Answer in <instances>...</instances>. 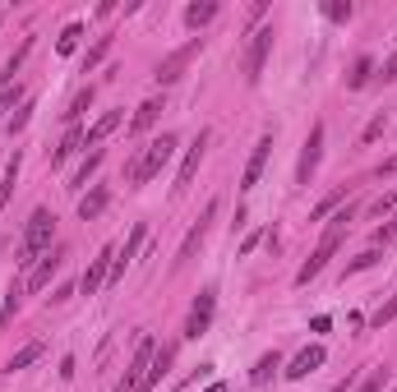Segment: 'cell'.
I'll use <instances>...</instances> for the list:
<instances>
[{
	"instance_id": "33",
	"label": "cell",
	"mask_w": 397,
	"mask_h": 392,
	"mask_svg": "<svg viewBox=\"0 0 397 392\" xmlns=\"http://www.w3.org/2000/svg\"><path fill=\"white\" fill-rule=\"evenodd\" d=\"M14 314H19V282H10V296H5V305H0V323H10Z\"/></svg>"
},
{
	"instance_id": "28",
	"label": "cell",
	"mask_w": 397,
	"mask_h": 392,
	"mask_svg": "<svg viewBox=\"0 0 397 392\" xmlns=\"http://www.w3.org/2000/svg\"><path fill=\"white\" fill-rule=\"evenodd\" d=\"M79 148H83V130H79V125H70V134H65V143H61V148L51 152V162L61 166V162H65V157H74V152H79Z\"/></svg>"
},
{
	"instance_id": "26",
	"label": "cell",
	"mask_w": 397,
	"mask_h": 392,
	"mask_svg": "<svg viewBox=\"0 0 397 392\" xmlns=\"http://www.w3.org/2000/svg\"><path fill=\"white\" fill-rule=\"evenodd\" d=\"M374 263H383V249H379V245H369L365 254H356L352 263H347V272H342V277H356V272H369Z\"/></svg>"
},
{
	"instance_id": "43",
	"label": "cell",
	"mask_w": 397,
	"mask_h": 392,
	"mask_svg": "<svg viewBox=\"0 0 397 392\" xmlns=\"http://www.w3.org/2000/svg\"><path fill=\"white\" fill-rule=\"evenodd\" d=\"M347 388H352V378H347V383H342V388H337V392H347Z\"/></svg>"
},
{
	"instance_id": "11",
	"label": "cell",
	"mask_w": 397,
	"mask_h": 392,
	"mask_svg": "<svg viewBox=\"0 0 397 392\" xmlns=\"http://www.w3.org/2000/svg\"><path fill=\"white\" fill-rule=\"evenodd\" d=\"M208 130H198V138L185 148V162H181V171H176V185H171V194H185L190 185H194V171H198V162H203V152H208Z\"/></svg>"
},
{
	"instance_id": "23",
	"label": "cell",
	"mask_w": 397,
	"mask_h": 392,
	"mask_svg": "<svg viewBox=\"0 0 397 392\" xmlns=\"http://www.w3.org/2000/svg\"><path fill=\"white\" fill-rule=\"evenodd\" d=\"M42 351H46V342H28V347H19L14 355H10V364H5V369H10V374H14V369H28L32 360H42Z\"/></svg>"
},
{
	"instance_id": "14",
	"label": "cell",
	"mask_w": 397,
	"mask_h": 392,
	"mask_svg": "<svg viewBox=\"0 0 397 392\" xmlns=\"http://www.w3.org/2000/svg\"><path fill=\"white\" fill-rule=\"evenodd\" d=\"M323 360H328V351H323V347H305L301 355H296V360H291L287 378H291V383H296V378H309L314 369H323Z\"/></svg>"
},
{
	"instance_id": "32",
	"label": "cell",
	"mask_w": 397,
	"mask_h": 392,
	"mask_svg": "<svg viewBox=\"0 0 397 392\" xmlns=\"http://www.w3.org/2000/svg\"><path fill=\"white\" fill-rule=\"evenodd\" d=\"M393 208H397V185H393V189H383V198H374V203H369V212H374V217H388Z\"/></svg>"
},
{
	"instance_id": "6",
	"label": "cell",
	"mask_w": 397,
	"mask_h": 392,
	"mask_svg": "<svg viewBox=\"0 0 397 392\" xmlns=\"http://www.w3.org/2000/svg\"><path fill=\"white\" fill-rule=\"evenodd\" d=\"M323 121L309 125V134H305V148H301V162H296V185H309L314 180V171H319V157H323Z\"/></svg>"
},
{
	"instance_id": "45",
	"label": "cell",
	"mask_w": 397,
	"mask_h": 392,
	"mask_svg": "<svg viewBox=\"0 0 397 392\" xmlns=\"http://www.w3.org/2000/svg\"><path fill=\"white\" fill-rule=\"evenodd\" d=\"M393 392H397V388H393Z\"/></svg>"
},
{
	"instance_id": "16",
	"label": "cell",
	"mask_w": 397,
	"mask_h": 392,
	"mask_svg": "<svg viewBox=\"0 0 397 392\" xmlns=\"http://www.w3.org/2000/svg\"><path fill=\"white\" fill-rule=\"evenodd\" d=\"M217 14H222V5H217V0H194V5L185 10V28L203 32V28H208V23L217 19Z\"/></svg>"
},
{
	"instance_id": "36",
	"label": "cell",
	"mask_w": 397,
	"mask_h": 392,
	"mask_svg": "<svg viewBox=\"0 0 397 392\" xmlns=\"http://www.w3.org/2000/svg\"><path fill=\"white\" fill-rule=\"evenodd\" d=\"M393 318H397V296H393V300H388V305H379L369 323H374V328H383V323H393Z\"/></svg>"
},
{
	"instance_id": "42",
	"label": "cell",
	"mask_w": 397,
	"mask_h": 392,
	"mask_svg": "<svg viewBox=\"0 0 397 392\" xmlns=\"http://www.w3.org/2000/svg\"><path fill=\"white\" fill-rule=\"evenodd\" d=\"M203 392H227V383H222V378H213V383H208Z\"/></svg>"
},
{
	"instance_id": "29",
	"label": "cell",
	"mask_w": 397,
	"mask_h": 392,
	"mask_svg": "<svg viewBox=\"0 0 397 392\" xmlns=\"http://www.w3.org/2000/svg\"><path fill=\"white\" fill-rule=\"evenodd\" d=\"M97 166H102V148H92L88 157H83V166L74 171V185H70V189H83V185H88V176L97 171Z\"/></svg>"
},
{
	"instance_id": "44",
	"label": "cell",
	"mask_w": 397,
	"mask_h": 392,
	"mask_svg": "<svg viewBox=\"0 0 397 392\" xmlns=\"http://www.w3.org/2000/svg\"><path fill=\"white\" fill-rule=\"evenodd\" d=\"M0 23H5V14H0Z\"/></svg>"
},
{
	"instance_id": "30",
	"label": "cell",
	"mask_w": 397,
	"mask_h": 392,
	"mask_svg": "<svg viewBox=\"0 0 397 392\" xmlns=\"http://www.w3.org/2000/svg\"><path fill=\"white\" fill-rule=\"evenodd\" d=\"M79 37H83V23H65V32H61V42H56V51H61V56H74Z\"/></svg>"
},
{
	"instance_id": "21",
	"label": "cell",
	"mask_w": 397,
	"mask_h": 392,
	"mask_svg": "<svg viewBox=\"0 0 397 392\" xmlns=\"http://www.w3.org/2000/svg\"><path fill=\"white\" fill-rule=\"evenodd\" d=\"M19 166H23V152L14 148V157L5 162V185H0V208H5V203L14 198V185H19Z\"/></svg>"
},
{
	"instance_id": "20",
	"label": "cell",
	"mask_w": 397,
	"mask_h": 392,
	"mask_svg": "<svg viewBox=\"0 0 397 392\" xmlns=\"http://www.w3.org/2000/svg\"><path fill=\"white\" fill-rule=\"evenodd\" d=\"M277 369H282V351H263V355H259V364L250 369V383H254V388H263V383H273V374H277Z\"/></svg>"
},
{
	"instance_id": "9",
	"label": "cell",
	"mask_w": 397,
	"mask_h": 392,
	"mask_svg": "<svg viewBox=\"0 0 397 392\" xmlns=\"http://www.w3.org/2000/svg\"><path fill=\"white\" fill-rule=\"evenodd\" d=\"M198 51H203V37H190V42H185V46H176V51H171L167 61L157 65V74H153V79H157V83H162V88H171V83H176V79L185 74V65L194 61Z\"/></svg>"
},
{
	"instance_id": "18",
	"label": "cell",
	"mask_w": 397,
	"mask_h": 392,
	"mask_svg": "<svg viewBox=\"0 0 397 392\" xmlns=\"http://www.w3.org/2000/svg\"><path fill=\"white\" fill-rule=\"evenodd\" d=\"M107 203H111V189H107V185H92L88 194L79 198V217L92 222V217H102V212H107Z\"/></svg>"
},
{
	"instance_id": "15",
	"label": "cell",
	"mask_w": 397,
	"mask_h": 392,
	"mask_svg": "<svg viewBox=\"0 0 397 392\" xmlns=\"http://www.w3.org/2000/svg\"><path fill=\"white\" fill-rule=\"evenodd\" d=\"M121 125H125V111H107V116L92 125V130H83V148H102V138L116 134Z\"/></svg>"
},
{
	"instance_id": "7",
	"label": "cell",
	"mask_w": 397,
	"mask_h": 392,
	"mask_svg": "<svg viewBox=\"0 0 397 392\" xmlns=\"http://www.w3.org/2000/svg\"><path fill=\"white\" fill-rule=\"evenodd\" d=\"M213 314H217V291H213V287H203V291H198V300L190 305V318H185V337H190V342H198L203 332L213 328Z\"/></svg>"
},
{
	"instance_id": "5",
	"label": "cell",
	"mask_w": 397,
	"mask_h": 392,
	"mask_svg": "<svg viewBox=\"0 0 397 392\" xmlns=\"http://www.w3.org/2000/svg\"><path fill=\"white\" fill-rule=\"evenodd\" d=\"M268 56H273V28H254L250 32V46H245V83L254 88L263 79V65H268Z\"/></svg>"
},
{
	"instance_id": "4",
	"label": "cell",
	"mask_w": 397,
	"mask_h": 392,
	"mask_svg": "<svg viewBox=\"0 0 397 392\" xmlns=\"http://www.w3.org/2000/svg\"><path fill=\"white\" fill-rule=\"evenodd\" d=\"M153 355H157V342L148 337V332H139V347H134V355H130V364H125L121 388H116V392H139V388H143V378H148V364H153Z\"/></svg>"
},
{
	"instance_id": "1",
	"label": "cell",
	"mask_w": 397,
	"mask_h": 392,
	"mask_svg": "<svg viewBox=\"0 0 397 392\" xmlns=\"http://www.w3.org/2000/svg\"><path fill=\"white\" fill-rule=\"evenodd\" d=\"M356 212H360V203H347V208L337 212L333 222H328V231H323L319 236V245H314V254L305 258V263H301V272H296V287H309V282H314V277H319L323 268H328V258L337 254V249H342V236H347V227H352V217Z\"/></svg>"
},
{
	"instance_id": "38",
	"label": "cell",
	"mask_w": 397,
	"mask_h": 392,
	"mask_svg": "<svg viewBox=\"0 0 397 392\" xmlns=\"http://www.w3.org/2000/svg\"><path fill=\"white\" fill-rule=\"evenodd\" d=\"M28 116H32V102H23V106L14 111V116H10V134H19V130L28 125Z\"/></svg>"
},
{
	"instance_id": "40",
	"label": "cell",
	"mask_w": 397,
	"mask_h": 392,
	"mask_svg": "<svg viewBox=\"0 0 397 392\" xmlns=\"http://www.w3.org/2000/svg\"><path fill=\"white\" fill-rule=\"evenodd\" d=\"M393 176H397V157H388V162L379 166V180H393Z\"/></svg>"
},
{
	"instance_id": "10",
	"label": "cell",
	"mask_w": 397,
	"mask_h": 392,
	"mask_svg": "<svg viewBox=\"0 0 397 392\" xmlns=\"http://www.w3.org/2000/svg\"><path fill=\"white\" fill-rule=\"evenodd\" d=\"M111 263H116V245H102L97 258H88V272L79 277V291H83V296H97V291L111 282Z\"/></svg>"
},
{
	"instance_id": "17",
	"label": "cell",
	"mask_w": 397,
	"mask_h": 392,
	"mask_svg": "<svg viewBox=\"0 0 397 392\" xmlns=\"http://www.w3.org/2000/svg\"><path fill=\"white\" fill-rule=\"evenodd\" d=\"M162 111H167V97H148V102L134 111V121H130V134H143V130H153Z\"/></svg>"
},
{
	"instance_id": "35",
	"label": "cell",
	"mask_w": 397,
	"mask_h": 392,
	"mask_svg": "<svg viewBox=\"0 0 397 392\" xmlns=\"http://www.w3.org/2000/svg\"><path fill=\"white\" fill-rule=\"evenodd\" d=\"M383 130H388V116L379 111V116H374V121L365 125V134H360V143H374V138H383Z\"/></svg>"
},
{
	"instance_id": "39",
	"label": "cell",
	"mask_w": 397,
	"mask_h": 392,
	"mask_svg": "<svg viewBox=\"0 0 397 392\" xmlns=\"http://www.w3.org/2000/svg\"><path fill=\"white\" fill-rule=\"evenodd\" d=\"M379 79H383V83H393V79H397V56H388V61H383Z\"/></svg>"
},
{
	"instance_id": "37",
	"label": "cell",
	"mask_w": 397,
	"mask_h": 392,
	"mask_svg": "<svg viewBox=\"0 0 397 392\" xmlns=\"http://www.w3.org/2000/svg\"><path fill=\"white\" fill-rule=\"evenodd\" d=\"M383 383H388V369H374V374H369L356 392H383Z\"/></svg>"
},
{
	"instance_id": "3",
	"label": "cell",
	"mask_w": 397,
	"mask_h": 392,
	"mask_svg": "<svg viewBox=\"0 0 397 392\" xmlns=\"http://www.w3.org/2000/svg\"><path fill=\"white\" fill-rule=\"evenodd\" d=\"M176 143H181L176 134H157L153 143H148V148H143V152L134 157V166H130V185H148L153 176H162V166L171 162Z\"/></svg>"
},
{
	"instance_id": "41",
	"label": "cell",
	"mask_w": 397,
	"mask_h": 392,
	"mask_svg": "<svg viewBox=\"0 0 397 392\" xmlns=\"http://www.w3.org/2000/svg\"><path fill=\"white\" fill-rule=\"evenodd\" d=\"M70 296H74V287L65 282V287H56V296H51V305H65V300H70Z\"/></svg>"
},
{
	"instance_id": "19",
	"label": "cell",
	"mask_w": 397,
	"mask_h": 392,
	"mask_svg": "<svg viewBox=\"0 0 397 392\" xmlns=\"http://www.w3.org/2000/svg\"><path fill=\"white\" fill-rule=\"evenodd\" d=\"M171 360H176V347H157V355H153V364H148V378H143V388L139 392H148V388H157L162 378H167V369H171Z\"/></svg>"
},
{
	"instance_id": "25",
	"label": "cell",
	"mask_w": 397,
	"mask_h": 392,
	"mask_svg": "<svg viewBox=\"0 0 397 392\" xmlns=\"http://www.w3.org/2000/svg\"><path fill=\"white\" fill-rule=\"evenodd\" d=\"M369 79H374V61H369V56H356V65H352V74H347V88H365Z\"/></svg>"
},
{
	"instance_id": "27",
	"label": "cell",
	"mask_w": 397,
	"mask_h": 392,
	"mask_svg": "<svg viewBox=\"0 0 397 392\" xmlns=\"http://www.w3.org/2000/svg\"><path fill=\"white\" fill-rule=\"evenodd\" d=\"M111 42H116L111 32H107V37H97V42H92V51L83 56V74H92V70H97V65H102V61L111 56Z\"/></svg>"
},
{
	"instance_id": "13",
	"label": "cell",
	"mask_w": 397,
	"mask_h": 392,
	"mask_svg": "<svg viewBox=\"0 0 397 392\" xmlns=\"http://www.w3.org/2000/svg\"><path fill=\"white\" fill-rule=\"evenodd\" d=\"M268 152H273V134H263L259 143H254V152H250V162H245V176H241V189H245V194L259 185L263 166H268Z\"/></svg>"
},
{
	"instance_id": "24",
	"label": "cell",
	"mask_w": 397,
	"mask_h": 392,
	"mask_svg": "<svg viewBox=\"0 0 397 392\" xmlns=\"http://www.w3.org/2000/svg\"><path fill=\"white\" fill-rule=\"evenodd\" d=\"M319 14L328 19V23H352L356 5H352V0H323V5H319Z\"/></svg>"
},
{
	"instance_id": "22",
	"label": "cell",
	"mask_w": 397,
	"mask_h": 392,
	"mask_svg": "<svg viewBox=\"0 0 397 392\" xmlns=\"http://www.w3.org/2000/svg\"><path fill=\"white\" fill-rule=\"evenodd\" d=\"M347 189H352V185H337L333 194H323L319 203L309 208V222H323V217H333V208H337V203H342V198H347Z\"/></svg>"
},
{
	"instance_id": "2",
	"label": "cell",
	"mask_w": 397,
	"mask_h": 392,
	"mask_svg": "<svg viewBox=\"0 0 397 392\" xmlns=\"http://www.w3.org/2000/svg\"><path fill=\"white\" fill-rule=\"evenodd\" d=\"M51 245H56V212L51 208H37L28 217V227H23V240H19V268H37V258L46 254V249H51Z\"/></svg>"
},
{
	"instance_id": "12",
	"label": "cell",
	"mask_w": 397,
	"mask_h": 392,
	"mask_svg": "<svg viewBox=\"0 0 397 392\" xmlns=\"http://www.w3.org/2000/svg\"><path fill=\"white\" fill-rule=\"evenodd\" d=\"M61 268H65V249H61V245H51V249L37 258V268L28 272V287L32 291H46V287H51V277H56Z\"/></svg>"
},
{
	"instance_id": "8",
	"label": "cell",
	"mask_w": 397,
	"mask_h": 392,
	"mask_svg": "<svg viewBox=\"0 0 397 392\" xmlns=\"http://www.w3.org/2000/svg\"><path fill=\"white\" fill-rule=\"evenodd\" d=\"M213 217H217V198H208L203 203V212H198V222L190 231H185V240H181V249H176V268H185L190 258H194V249L203 240H208V227H213Z\"/></svg>"
},
{
	"instance_id": "34",
	"label": "cell",
	"mask_w": 397,
	"mask_h": 392,
	"mask_svg": "<svg viewBox=\"0 0 397 392\" xmlns=\"http://www.w3.org/2000/svg\"><path fill=\"white\" fill-rule=\"evenodd\" d=\"M19 106H23V88H19V83L0 92V116H5V111H19Z\"/></svg>"
},
{
	"instance_id": "31",
	"label": "cell",
	"mask_w": 397,
	"mask_h": 392,
	"mask_svg": "<svg viewBox=\"0 0 397 392\" xmlns=\"http://www.w3.org/2000/svg\"><path fill=\"white\" fill-rule=\"evenodd\" d=\"M88 106H92V83H88V88H79V92H74V102H70V111H65V121L74 125L79 116H83V111H88Z\"/></svg>"
}]
</instances>
